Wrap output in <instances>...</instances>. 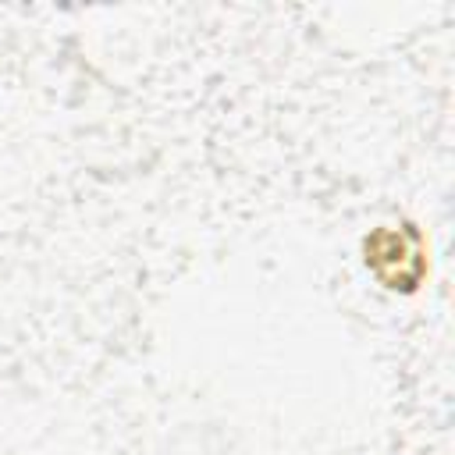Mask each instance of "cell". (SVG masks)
<instances>
[{
  "label": "cell",
  "mask_w": 455,
  "mask_h": 455,
  "mask_svg": "<svg viewBox=\"0 0 455 455\" xmlns=\"http://www.w3.org/2000/svg\"><path fill=\"white\" fill-rule=\"evenodd\" d=\"M366 263L373 267V274H380L387 263H398V284L402 288H412V281L419 277L423 270V259H419V242L409 228H380L370 242H366Z\"/></svg>",
  "instance_id": "1"
}]
</instances>
